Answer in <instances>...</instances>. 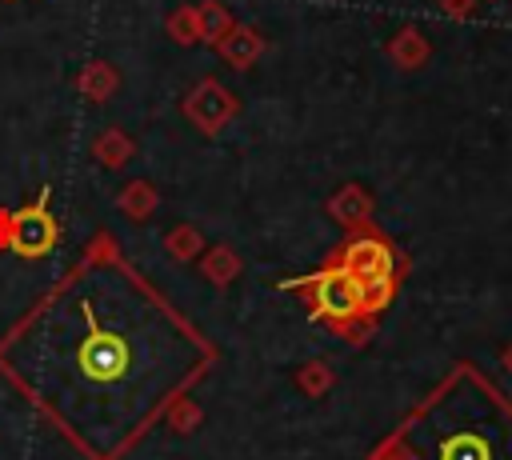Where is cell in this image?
Instances as JSON below:
<instances>
[{
	"instance_id": "1",
	"label": "cell",
	"mask_w": 512,
	"mask_h": 460,
	"mask_svg": "<svg viewBox=\"0 0 512 460\" xmlns=\"http://www.w3.org/2000/svg\"><path fill=\"white\" fill-rule=\"evenodd\" d=\"M12 336L36 340V356H60L4 376L88 460H120L216 364V348L128 268L108 232L16 320Z\"/></svg>"
},
{
	"instance_id": "2",
	"label": "cell",
	"mask_w": 512,
	"mask_h": 460,
	"mask_svg": "<svg viewBox=\"0 0 512 460\" xmlns=\"http://www.w3.org/2000/svg\"><path fill=\"white\" fill-rule=\"evenodd\" d=\"M368 460H512V400L460 360Z\"/></svg>"
},
{
	"instance_id": "3",
	"label": "cell",
	"mask_w": 512,
	"mask_h": 460,
	"mask_svg": "<svg viewBox=\"0 0 512 460\" xmlns=\"http://www.w3.org/2000/svg\"><path fill=\"white\" fill-rule=\"evenodd\" d=\"M284 292H296L308 308V316L316 324H324L332 336L348 340V344H368L376 336V316L364 312V296H360V284L332 260H324L316 272L308 276H292V280H280Z\"/></svg>"
},
{
	"instance_id": "4",
	"label": "cell",
	"mask_w": 512,
	"mask_h": 460,
	"mask_svg": "<svg viewBox=\"0 0 512 460\" xmlns=\"http://www.w3.org/2000/svg\"><path fill=\"white\" fill-rule=\"evenodd\" d=\"M324 260L340 264L360 284V296H364V312L368 316H380L392 304L400 280L408 276V256L376 224H368L360 232H348Z\"/></svg>"
},
{
	"instance_id": "5",
	"label": "cell",
	"mask_w": 512,
	"mask_h": 460,
	"mask_svg": "<svg viewBox=\"0 0 512 460\" xmlns=\"http://www.w3.org/2000/svg\"><path fill=\"white\" fill-rule=\"evenodd\" d=\"M52 188H40L32 204L12 208L8 212V252L20 260H40L48 252H56L60 244V220L48 208Z\"/></svg>"
},
{
	"instance_id": "6",
	"label": "cell",
	"mask_w": 512,
	"mask_h": 460,
	"mask_svg": "<svg viewBox=\"0 0 512 460\" xmlns=\"http://www.w3.org/2000/svg\"><path fill=\"white\" fill-rule=\"evenodd\" d=\"M240 112V100L232 88H224L216 76L200 80L188 96H184V120L200 132V136H220L224 124H232Z\"/></svg>"
},
{
	"instance_id": "7",
	"label": "cell",
	"mask_w": 512,
	"mask_h": 460,
	"mask_svg": "<svg viewBox=\"0 0 512 460\" xmlns=\"http://www.w3.org/2000/svg\"><path fill=\"white\" fill-rule=\"evenodd\" d=\"M328 216L344 228V232H360V228H368L372 224V212H376V200H372V192L368 188H360V184H344V188H336L332 196H328Z\"/></svg>"
},
{
	"instance_id": "8",
	"label": "cell",
	"mask_w": 512,
	"mask_h": 460,
	"mask_svg": "<svg viewBox=\"0 0 512 460\" xmlns=\"http://www.w3.org/2000/svg\"><path fill=\"white\" fill-rule=\"evenodd\" d=\"M384 56H388L400 72H416V68L428 64V56H432V40H428L416 24H404V28H396L392 40L384 44Z\"/></svg>"
},
{
	"instance_id": "9",
	"label": "cell",
	"mask_w": 512,
	"mask_h": 460,
	"mask_svg": "<svg viewBox=\"0 0 512 460\" xmlns=\"http://www.w3.org/2000/svg\"><path fill=\"white\" fill-rule=\"evenodd\" d=\"M264 36L256 32V28H248V24H232V32L220 40V56H224V64L228 68H236V72H244V68H252L260 56H264Z\"/></svg>"
},
{
	"instance_id": "10",
	"label": "cell",
	"mask_w": 512,
	"mask_h": 460,
	"mask_svg": "<svg viewBox=\"0 0 512 460\" xmlns=\"http://www.w3.org/2000/svg\"><path fill=\"white\" fill-rule=\"evenodd\" d=\"M116 88H120V72H116V64H108V60H88V64L76 72V92H80L88 104L112 100Z\"/></svg>"
},
{
	"instance_id": "11",
	"label": "cell",
	"mask_w": 512,
	"mask_h": 460,
	"mask_svg": "<svg viewBox=\"0 0 512 460\" xmlns=\"http://www.w3.org/2000/svg\"><path fill=\"white\" fill-rule=\"evenodd\" d=\"M136 156V144H132V136L124 132V128H100L96 132V140H92V160L100 164V168H108V172H120V168H128V160Z\"/></svg>"
},
{
	"instance_id": "12",
	"label": "cell",
	"mask_w": 512,
	"mask_h": 460,
	"mask_svg": "<svg viewBox=\"0 0 512 460\" xmlns=\"http://www.w3.org/2000/svg\"><path fill=\"white\" fill-rule=\"evenodd\" d=\"M196 268H200V276H204L212 288H228V284L244 272V260L236 256V248H228V244H212V248L200 252Z\"/></svg>"
},
{
	"instance_id": "13",
	"label": "cell",
	"mask_w": 512,
	"mask_h": 460,
	"mask_svg": "<svg viewBox=\"0 0 512 460\" xmlns=\"http://www.w3.org/2000/svg\"><path fill=\"white\" fill-rule=\"evenodd\" d=\"M196 8V36H200V44H208V48H220V40L232 32V12L220 4V0H200V4H192Z\"/></svg>"
},
{
	"instance_id": "14",
	"label": "cell",
	"mask_w": 512,
	"mask_h": 460,
	"mask_svg": "<svg viewBox=\"0 0 512 460\" xmlns=\"http://www.w3.org/2000/svg\"><path fill=\"white\" fill-rule=\"evenodd\" d=\"M116 208L128 216V220H148L156 208H160V192L152 188V180H128L116 196Z\"/></svg>"
},
{
	"instance_id": "15",
	"label": "cell",
	"mask_w": 512,
	"mask_h": 460,
	"mask_svg": "<svg viewBox=\"0 0 512 460\" xmlns=\"http://www.w3.org/2000/svg\"><path fill=\"white\" fill-rule=\"evenodd\" d=\"M204 248H208V244H204V232H200L196 224H176V228H168V236H164V252H168L176 264H196Z\"/></svg>"
},
{
	"instance_id": "16",
	"label": "cell",
	"mask_w": 512,
	"mask_h": 460,
	"mask_svg": "<svg viewBox=\"0 0 512 460\" xmlns=\"http://www.w3.org/2000/svg\"><path fill=\"white\" fill-rule=\"evenodd\" d=\"M332 384H336V372H332L324 360H304V364L296 368V388H300L308 400L328 396V392H332Z\"/></svg>"
},
{
	"instance_id": "17",
	"label": "cell",
	"mask_w": 512,
	"mask_h": 460,
	"mask_svg": "<svg viewBox=\"0 0 512 460\" xmlns=\"http://www.w3.org/2000/svg\"><path fill=\"white\" fill-rule=\"evenodd\" d=\"M200 420H204V412H200V404H196L192 396H176V400L164 408V424H168L176 436L196 432V428H200Z\"/></svg>"
},
{
	"instance_id": "18",
	"label": "cell",
	"mask_w": 512,
	"mask_h": 460,
	"mask_svg": "<svg viewBox=\"0 0 512 460\" xmlns=\"http://www.w3.org/2000/svg\"><path fill=\"white\" fill-rule=\"evenodd\" d=\"M164 32H168V40H176V44H200V36H196V8L192 4H180V8H172L168 16H164Z\"/></svg>"
},
{
	"instance_id": "19",
	"label": "cell",
	"mask_w": 512,
	"mask_h": 460,
	"mask_svg": "<svg viewBox=\"0 0 512 460\" xmlns=\"http://www.w3.org/2000/svg\"><path fill=\"white\" fill-rule=\"evenodd\" d=\"M476 4H480V0H436V8H440L448 20H468V16L476 12Z\"/></svg>"
},
{
	"instance_id": "20",
	"label": "cell",
	"mask_w": 512,
	"mask_h": 460,
	"mask_svg": "<svg viewBox=\"0 0 512 460\" xmlns=\"http://www.w3.org/2000/svg\"><path fill=\"white\" fill-rule=\"evenodd\" d=\"M8 212H12V208H0V248H4V252H8Z\"/></svg>"
},
{
	"instance_id": "21",
	"label": "cell",
	"mask_w": 512,
	"mask_h": 460,
	"mask_svg": "<svg viewBox=\"0 0 512 460\" xmlns=\"http://www.w3.org/2000/svg\"><path fill=\"white\" fill-rule=\"evenodd\" d=\"M500 368L512 376V344H504V352H500Z\"/></svg>"
},
{
	"instance_id": "22",
	"label": "cell",
	"mask_w": 512,
	"mask_h": 460,
	"mask_svg": "<svg viewBox=\"0 0 512 460\" xmlns=\"http://www.w3.org/2000/svg\"><path fill=\"white\" fill-rule=\"evenodd\" d=\"M492 4H496V0H492Z\"/></svg>"
}]
</instances>
